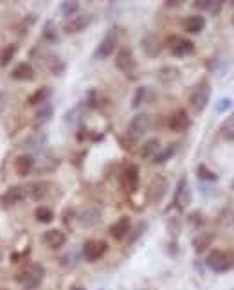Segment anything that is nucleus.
I'll use <instances>...</instances> for the list:
<instances>
[{
	"label": "nucleus",
	"mask_w": 234,
	"mask_h": 290,
	"mask_svg": "<svg viewBox=\"0 0 234 290\" xmlns=\"http://www.w3.org/2000/svg\"><path fill=\"white\" fill-rule=\"evenodd\" d=\"M211 99V85L207 79H200L198 85L195 87V90L189 96V105L193 108L195 114H202L205 107L209 105Z\"/></svg>",
	"instance_id": "1"
},
{
	"label": "nucleus",
	"mask_w": 234,
	"mask_h": 290,
	"mask_svg": "<svg viewBox=\"0 0 234 290\" xmlns=\"http://www.w3.org/2000/svg\"><path fill=\"white\" fill-rule=\"evenodd\" d=\"M43 276H45L43 267H41L40 263H31V265L23 267L22 271H20L17 281L22 283L23 287H27V289H35V287H38V285L41 283Z\"/></svg>",
	"instance_id": "2"
},
{
	"label": "nucleus",
	"mask_w": 234,
	"mask_h": 290,
	"mask_svg": "<svg viewBox=\"0 0 234 290\" xmlns=\"http://www.w3.org/2000/svg\"><path fill=\"white\" fill-rule=\"evenodd\" d=\"M152 126V119L148 114H137L132 117V121L128 123V128H126V134L132 141H140L142 137L146 135L148 130Z\"/></svg>",
	"instance_id": "3"
},
{
	"label": "nucleus",
	"mask_w": 234,
	"mask_h": 290,
	"mask_svg": "<svg viewBox=\"0 0 234 290\" xmlns=\"http://www.w3.org/2000/svg\"><path fill=\"white\" fill-rule=\"evenodd\" d=\"M168 186L170 184H168V178L164 177V175H155L150 180V184H148V190H146L148 200L152 202V204H158L164 198V195L168 193Z\"/></svg>",
	"instance_id": "4"
},
{
	"label": "nucleus",
	"mask_w": 234,
	"mask_h": 290,
	"mask_svg": "<svg viewBox=\"0 0 234 290\" xmlns=\"http://www.w3.org/2000/svg\"><path fill=\"white\" fill-rule=\"evenodd\" d=\"M117 43H119V38H117L116 31H110L108 35H105V38L99 41V45L94 51V59H106L110 58L114 51H116Z\"/></svg>",
	"instance_id": "5"
},
{
	"label": "nucleus",
	"mask_w": 234,
	"mask_h": 290,
	"mask_svg": "<svg viewBox=\"0 0 234 290\" xmlns=\"http://www.w3.org/2000/svg\"><path fill=\"white\" fill-rule=\"evenodd\" d=\"M205 263H207V267H209L213 272H216V274L227 272L229 269H231L229 256L225 254L223 251H211Z\"/></svg>",
	"instance_id": "6"
},
{
	"label": "nucleus",
	"mask_w": 234,
	"mask_h": 290,
	"mask_svg": "<svg viewBox=\"0 0 234 290\" xmlns=\"http://www.w3.org/2000/svg\"><path fill=\"white\" fill-rule=\"evenodd\" d=\"M92 22V17L90 15H74V17L67 18V22L63 25V31L67 35H78L85 31Z\"/></svg>",
	"instance_id": "7"
},
{
	"label": "nucleus",
	"mask_w": 234,
	"mask_h": 290,
	"mask_svg": "<svg viewBox=\"0 0 234 290\" xmlns=\"http://www.w3.org/2000/svg\"><path fill=\"white\" fill-rule=\"evenodd\" d=\"M168 126H170L171 132H186L189 126H191V119H189V116H187L186 110H182V108H178V110H175V112L171 114L170 119H168Z\"/></svg>",
	"instance_id": "8"
},
{
	"label": "nucleus",
	"mask_w": 234,
	"mask_h": 290,
	"mask_svg": "<svg viewBox=\"0 0 234 290\" xmlns=\"http://www.w3.org/2000/svg\"><path fill=\"white\" fill-rule=\"evenodd\" d=\"M116 67H117V71H121L123 74H132V72L135 71L137 63H135V58L130 49H121V51L117 53Z\"/></svg>",
	"instance_id": "9"
},
{
	"label": "nucleus",
	"mask_w": 234,
	"mask_h": 290,
	"mask_svg": "<svg viewBox=\"0 0 234 290\" xmlns=\"http://www.w3.org/2000/svg\"><path fill=\"white\" fill-rule=\"evenodd\" d=\"M106 252V243L105 242H98V240H88L83 245V258L87 261H96L99 260L101 256Z\"/></svg>",
	"instance_id": "10"
},
{
	"label": "nucleus",
	"mask_w": 234,
	"mask_h": 290,
	"mask_svg": "<svg viewBox=\"0 0 234 290\" xmlns=\"http://www.w3.org/2000/svg\"><path fill=\"white\" fill-rule=\"evenodd\" d=\"M130 231H132V220L128 216H121V218L117 220L116 224H112L110 227V236L117 242H121L124 238L128 236Z\"/></svg>",
	"instance_id": "11"
},
{
	"label": "nucleus",
	"mask_w": 234,
	"mask_h": 290,
	"mask_svg": "<svg viewBox=\"0 0 234 290\" xmlns=\"http://www.w3.org/2000/svg\"><path fill=\"white\" fill-rule=\"evenodd\" d=\"M78 220H79V224L83 227H94V225H98L101 222V211L99 207H87V209H83L81 213L78 214Z\"/></svg>",
	"instance_id": "12"
},
{
	"label": "nucleus",
	"mask_w": 234,
	"mask_h": 290,
	"mask_svg": "<svg viewBox=\"0 0 234 290\" xmlns=\"http://www.w3.org/2000/svg\"><path fill=\"white\" fill-rule=\"evenodd\" d=\"M41 242L45 243L49 249H59L61 245H65L67 236H65V232H61L59 229H49V231L43 232Z\"/></svg>",
	"instance_id": "13"
},
{
	"label": "nucleus",
	"mask_w": 234,
	"mask_h": 290,
	"mask_svg": "<svg viewBox=\"0 0 234 290\" xmlns=\"http://www.w3.org/2000/svg\"><path fill=\"white\" fill-rule=\"evenodd\" d=\"M23 198H25V190L20 186H13L2 195V204L4 206H18L23 202Z\"/></svg>",
	"instance_id": "14"
},
{
	"label": "nucleus",
	"mask_w": 234,
	"mask_h": 290,
	"mask_svg": "<svg viewBox=\"0 0 234 290\" xmlns=\"http://www.w3.org/2000/svg\"><path fill=\"white\" fill-rule=\"evenodd\" d=\"M195 51V43L191 40H184V38H173V45H171V53L182 58V56H189Z\"/></svg>",
	"instance_id": "15"
},
{
	"label": "nucleus",
	"mask_w": 234,
	"mask_h": 290,
	"mask_svg": "<svg viewBox=\"0 0 234 290\" xmlns=\"http://www.w3.org/2000/svg\"><path fill=\"white\" fill-rule=\"evenodd\" d=\"M11 77L17 79V81H31L35 77V69L27 61H22V63H18L11 71Z\"/></svg>",
	"instance_id": "16"
},
{
	"label": "nucleus",
	"mask_w": 234,
	"mask_h": 290,
	"mask_svg": "<svg viewBox=\"0 0 234 290\" xmlns=\"http://www.w3.org/2000/svg\"><path fill=\"white\" fill-rule=\"evenodd\" d=\"M53 114H54V108L49 101L38 105V107H36V112H35V124L36 126H41V124L49 123L51 117H53Z\"/></svg>",
	"instance_id": "17"
},
{
	"label": "nucleus",
	"mask_w": 234,
	"mask_h": 290,
	"mask_svg": "<svg viewBox=\"0 0 234 290\" xmlns=\"http://www.w3.org/2000/svg\"><path fill=\"white\" fill-rule=\"evenodd\" d=\"M123 182L128 191H135L139 188V168L135 164H130L123 173Z\"/></svg>",
	"instance_id": "18"
},
{
	"label": "nucleus",
	"mask_w": 234,
	"mask_h": 290,
	"mask_svg": "<svg viewBox=\"0 0 234 290\" xmlns=\"http://www.w3.org/2000/svg\"><path fill=\"white\" fill-rule=\"evenodd\" d=\"M191 200V193H189V188H187V178H180V182L176 186V193H175V204L178 207H186Z\"/></svg>",
	"instance_id": "19"
},
{
	"label": "nucleus",
	"mask_w": 234,
	"mask_h": 290,
	"mask_svg": "<svg viewBox=\"0 0 234 290\" xmlns=\"http://www.w3.org/2000/svg\"><path fill=\"white\" fill-rule=\"evenodd\" d=\"M205 27V18L200 17V15H193V17H187L184 20V29L187 33H191V35H198L202 33Z\"/></svg>",
	"instance_id": "20"
},
{
	"label": "nucleus",
	"mask_w": 234,
	"mask_h": 290,
	"mask_svg": "<svg viewBox=\"0 0 234 290\" xmlns=\"http://www.w3.org/2000/svg\"><path fill=\"white\" fill-rule=\"evenodd\" d=\"M33 168H35V160L33 157L29 155H20L17 160H15V170L20 177H25V175H29L33 172Z\"/></svg>",
	"instance_id": "21"
},
{
	"label": "nucleus",
	"mask_w": 234,
	"mask_h": 290,
	"mask_svg": "<svg viewBox=\"0 0 234 290\" xmlns=\"http://www.w3.org/2000/svg\"><path fill=\"white\" fill-rule=\"evenodd\" d=\"M160 150V141L158 139H150L140 146V157L142 159H153Z\"/></svg>",
	"instance_id": "22"
},
{
	"label": "nucleus",
	"mask_w": 234,
	"mask_h": 290,
	"mask_svg": "<svg viewBox=\"0 0 234 290\" xmlns=\"http://www.w3.org/2000/svg\"><path fill=\"white\" fill-rule=\"evenodd\" d=\"M142 49H144V53L148 56H157L160 53V43H158V38L155 35H148L144 36V40H142Z\"/></svg>",
	"instance_id": "23"
},
{
	"label": "nucleus",
	"mask_w": 234,
	"mask_h": 290,
	"mask_svg": "<svg viewBox=\"0 0 234 290\" xmlns=\"http://www.w3.org/2000/svg\"><path fill=\"white\" fill-rule=\"evenodd\" d=\"M78 11H79V2H78V0H61L59 13H61L63 18L74 17V15H78Z\"/></svg>",
	"instance_id": "24"
},
{
	"label": "nucleus",
	"mask_w": 234,
	"mask_h": 290,
	"mask_svg": "<svg viewBox=\"0 0 234 290\" xmlns=\"http://www.w3.org/2000/svg\"><path fill=\"white\" fill-rule=\"evenodd\" d=\"M49 97H51V89H49V87H41V89L36 90L33 96H29L27 103H29L31 107H38V105H41V103L49 101Z\"/></svg>",
	"instance_id": "25"
},
{
	"label": "nucleus",
	"mask_w": 234,
	"mask_h": 290,
	"mask_svg": "<svg viewBox=\"0 0 234 290\" xmlns=\"http://www.w3.org/2000/svg\"><path fill=\"white\" fill-rule=\"evenodd\" d=\"M213 234L211 232H200L198 236H195V240H193V249L196 251V252H204L205 249L209 247L211 245V242H213Z\"/></svg>",
	"instance_id": "26"
},
{
	"label": "nucleus",
	"mask_w": 234,
	"mask_h": 290,
	"mask_svg": "<svg viewBox=\"0 0 234 290\" xmlns=\"http://www.w3.org/2000/svg\"><path fill=\"white\" fill-rule=\"evenodd\" d=\"M29 195L33 200H41L43 196L49 193V184L47 182H35L29 186Z\"/></svg>",
	"instance_id": "27"
},
{
	"label": "nucleus",
	"mask_w": 234,
	"mask_h": 290,
	"mask_svg": "<svg viewBox=\"0 0 234 290\" xmlns=\"http://www.w3.org/2000/svg\"><path fill=\"white\" fill-rule=\"evenodd\" d=\"M220 135L225 139V141H234V116L227 117L220 126Z\"/></svg>",
	"instance_id": "28"
},
{
	"label": "nucleus",
	"mask_w": 234,
	"mask_h": 290,
	"mask_svg": "<svg viewBox=\"0 0 234 290\" xmlns=\"http://www.w3.org/2000/svg\"><path fill=\"white\" fill-rule=\"evenodd\" d=\"M176 152V146L175 144H170L166 150H158V154L153 157V162L155 164H162V162H166V160H170L173 155H175Z\"/></svg>",
	"instance_id": "29"
},
{
	"label": "nucleus",
	"mask_w": 234,
	"mask_h": 290,
	"mask_svg": "<svg viewBox=\"0 0 234 290\" xmlns=\"http://www.w3.org/2000/svg\"><path fill=\"white\" fill-rule=\"evenodd\" d=\"M35 216L38 222H41V224H51V222L54 220L53 209H49V207H36Z\"/></svg>",
	"instance_id": "30"
},
{
	"label": "nucleus",
	"mask_w": 234,
	"mask_h": 290,
	"mask_svg": "<svg viewBox=\"0 0 234 290\" xmlns=\"http://www.w3.org/2000/svg\"><path fill=\"white\" fill-rule=\"evenodd\" d=\"M198 177L202 178V180H211V182H213V180H216V173L214 172H211V170H207V166H198Z\"/></svg>",
	"instance_id": "31"
},
{
	"label": "nucleus",
	"mask_w": 234,
	"mask_h": 290,
	"mask_svg": "<svg viewBox=\"0 0 234 290\" xmlns=\"http://www.w3.org/2000/svg\"><path fill=\"white\" fill-rule=\"evenodd\" d=\"M144 96H146V89H144V87H139V89L135 90V94H134V99H132V107L139 108L140 105H142V99H144Z\"/></svg>",
	"instance_id": "32"
},
{
	"label": "nucleus",
	"mask_w": 234,
	"mask_h": 290,
	"mask_svg": "<svg viewBox=\"0 0 234 290\" xmlns=\"http://www.w3.org/2000/svg\"><path fill=\"white\" fill-rule=\"evenodd\" d=\"M45 135L43 134H38V135H33L31 141H27V148H36V146H43L45 144Z\"/></svg>",
	"instance_id": "33"
},
{
	"label": "nucleus",
	"mask_w": 234,
	"mask_h": 290,
	"mask_svg": "<svg viewBox=\"0 0 234 290\" xmlns=\"http://www.w3.org/2000/svg\"><path fill=\"white\" fill-rule=\"evenodd\" d=\"M223 4H225V0H211V6H209V13L211 15H220L223 9Z\"/></svg>",
	"instance_id": "34"
},
{
	"label": "nucleus",
	"mask_w": 234,
	"mask_h": 290,
	"mask_svg": "<svg viewBox=\"0 0 234 290\" xmlns=\"http://www.w3.org/2000/svg\"><path fill=\"white\" fill-rule=\"evenodd\" d=\"M231 105H233V101L229 99V97H222V99H218V103H216V112H218V114L227 112L229 108H231Z\"/></svg>",
	"instance_id": "35"
},
{
	"label": "nucleus",
	"mask_w": 234,
	"mask_h": 290,
	"mask_svg": "<svg viewBox=\"0 0 234 290\" xmlns=\"http://www.w3.org/2000/svg\"><path fill=\"white\" fill-rule=\"evenodd\" d=\"M209 6H211V0H195L193 4V7L198 9V11H209Z\"/></svg>",
	"instance_id": "36"
},
{
	"label": "nucleus",
	"mask_w": 234,
	"mask_h": 290,
	"mask_svg": "<svg viewBox=\"0 0 234 290\" xmlns=\"http://www.w3.org/2000/svg\"><path fill=\"white\" fill-rule=\"evenodd\" d=\"M144 229H146V224H139V227H137V229L134 231V236L130 238L128 243H134L135 240H137V238H139L140 234H142V231H144Z\"/></svg>",
	"instance_id": "37"
},
{
	"label": "nucleus",
	"mask_w": 234,
	"mask_h": 290,
	"mask_svg": "<svg viewBox=\"0 0 234 290\" xmlns=\"http://www.w3.org/2000/svg\"><path fill=\"white\" fill-rule=\"evenodd\" d=\"M7 107V94L6 92H0V114L6 110Z\"/></svg>",
	"instance_id": "38"
},
{
	"label": "nucleus",
	"mask_w": 234,
	"mask_h": 290,
	"mask_svg": "<svg viewBox=\"0 0 234 290\" xmlns=\"http://www.w3.org/2000/svg\"><path fill=\"white\" fill-rule=\"evenodd\" d=\"M184 0H166V6L168 7H176V6H180Z\"/></svg>",
	"instance_id": "39"
},
{
	"label": "nucleus",
	"mask_w": 234,
	"mask_h": 290,
	"mask_svg": "<svg viewBox=\"0 0 234 290\" xmlns=\"http://www.w3.org/2000/svg\"><path fill=\"white\" fill-rule=\"evenodd\" d=\"M70 290H85V289H83V287H72Z\"/></svg>",
	"instance_id": "40"
},
{
	"label": "nucleus",
	"mask_w": 234,
	"mask_h": 290,
	"mask_svg": "<svg viewBox=\"0 0 234 290\" xmlns=\"http://www.w3.org/2000/svg\"><path fill=\"white\" fill-rule=\"evenodd\" d=\"M233 4H234V0H233Z\"/></svg>",
	"instance_id": "41"
},
{
	"label": "nucleus",
	"mask_w": 234,
	"mask_h": 290,
	"mask_svg": "<svg viewBox=\"0 0 234 290\" xmlns=\"http://www.w3.org/2000/svg\"><path fill=\"white\" fill-rule=\"evenodd\" d=\"M233 24H234V20H233Z\"/></svg>",
	"instance_id": "42"
},
{
	"label": "nucleus",
	"mask_w": 234,
	"mask_h": 290,
	"mask_svg": "<svg viewBox=\"0 0 234 290\" xmlns=\"http://www.w3.org/2000/svg\"><path fill=\"white\" fill-rule=\"evenodd\" d=\"M0 290H2V289H0Z\"/></svg>",
	"instance_id": "43"
}]
</instances>
